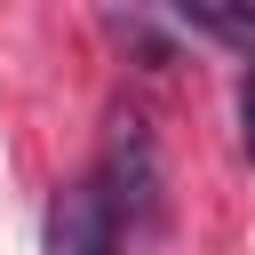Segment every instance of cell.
Listing matches in <instances>:
<instances>
[{"instance_id": "cell-2", "label": "cell", "mask_w": 255, "mask_h": 255, "mask_svg": "<svg viewBox=\"0 0 255 255\" xmlns=\"http://www.w3.org/2000/svg\"><path fill=\"white\" fill-rule=\"evenodd\" d=\"M48 255H120V207L104 199V183H64L48 199Z\"/></svg>"}, {"instance_id": "cell-3", "label": "cell", "mask_w": 255, "mask_h": 255, "mask_svg": "<svg viewBox=\"0 0 255 255\" xmlns=\"http://www.w3.org/2000/svg\"><path fill=\"white\" fill-rule=\"evenodd\" d=\"M175 24H183V32H199V40H223V48L255 56V8H207V0H183V8H175Z\"/></svg>"}, {"instance_id": "cell-1", "label": "cell", "mask_w": 255, "mask_h": 255, "mask_svg": "<svg viewBox=\"0 0 255 255\" xmlns=\"http://www.w3.org/2000/svg\"><path fill=\"white\" fill-rule=\"evenodd\" d=\"M104 199L128 207V223H159L167 215V167H159V135L143 112H120L112 120V143H104Z\"/></svg>"}, {"instance_id": "cell-4", "label": "cell", "mask_w": 255, "mask_h": 255, "mask_svg": "<svg viewBox=\"0 0 255 255\" xmlns=\"http://www.w3.org/2000/svg\"><path fill=\"white\" fill-rule=\"evenodd\" d=\"M239 151L255 159V56H247V72H239Z\"/></svg>"}]
</instances>
